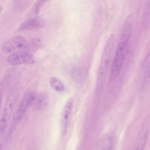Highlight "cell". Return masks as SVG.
<instances>
[{
	"label": "cell",
	"instance_id": "obj_12",
	"mask_svg": "<svg viewBox=\"0 0 150 150\" xmlns=\"http://www.w3.org/2000/svg\"><path fill=\"white\" fill-rule=\"evenodd\" d=\"M41 45V41L38 38H33L29 41L28 44L25 52L32 55L38 50Z\"/></svg>",
	"mask_w": 150,
	"mask_h": 150
},
{
	"label": "cell",
	"instance_id": "obj_7",
	"mask_svg": "<svg viewBox=\"0 0 150 150\" xmlns=\"http://www.w3.org/2000/svg\"><path fill=\"white\" fill-rule=\"evenodd\" d=\"M73 105V100L69 98L65 104L62 109L61 118V133L62 135L66 133Z\"/></svg>",
	"mask_w": 150,
	"mask_h": 150
},
{
	"label": "cell",
	"instance_id": "obj_9",
	"mask_svg": "<svg viewBox=\"0 0 150 150\" xmlns=\"http://www.w3.org/2000/svg\"><path fill=\"white\" fill-rule=\"evenodd\" d=\"M115 136L113 133H108L100 140L98 146L100 150H112L115 143Z\"/></svg>",
	"mask_w": 150,
	"mask_h": 150
},
{
	"label": "cell",
	"instance_id": "obj_10",
	"mask_svg": "<svg viewBox=\"0 0 150 150\" xmlns=\"http://www.w3.org/2000/svg\"><path fill=\"white\" fill-rule=\"evenodd\" d=\"M48 102V96L45 93L36 92L32 105L36 110H40L46 107Z\"/></svg>",
	"mask_w": 150,
	"mask_h": 150
},
{
	"label": "cell",
	"instance_id": "obj_1",
	"mask_svg": "<svg viewBox=\"0 0 150 150\" xmlns=\"http://www.w3.org/2000/svg\"><path fill=\"white\" fill-rule=\"evenodd\" d=\"M132 30L131 22L126 20L122 28L110 69L109 79L110 82L115 79L125 62L128 52Z\"/></svg>",
	"mask_w": 150,
	"mask_h": 150
},
{
	"label": "cell",
	"instance_id": "obj_3",
	"mask_svg": "<svg viewBox=\"0 0 150 150\" xmlns=\"http://www.w3.org/2000/svg\"><path fill=\"white\" fill-rule=\"evenodd\" d=\"M34 97V93L29 92L24 97L14 114L10 125L9 132L11 133L23 118L28 107L32 105Z\"/></svg>",
	"mask_w": 150,
	"mask_h": 150
},
{
	"label": "cell",
	"instance_id": "obj_6",
	"mask_svg": "<svg viewBox=\"0 0 150 150\" xmlns=\"http://www.w3.org/2000/svg\"><path fill=\"white\" fill-rule=\"evenodd\" d=\"M7 61L12 65L25 64H30L34 62L33 55L25 51L11 54L7 58Z\"/></svg>",
	"mask_w": 150,
	"mask_h": 150
},
{
	"label": "cell",
	"instance_id": "obj_16",
	"mask_svg": "<svg viewBox=\"0 0 150 150\" xmlns=\"http://www.w3.org/2000/svg\"><path fill=\"white\" fill-rule=\"evenodd\" d=\"M148 73L147 75V79L148 81L150 82V66L148 71Z\"/></svg>",
	"mask_w": 150,
	"mask_h": 150
},
{
	"label": "cell",
	"instance_id": "obj_11",
	"mask_svg": "<svg viewBox=\"0 0 150 150\" xmlns=\"http://www.w3.org/2000/svg\"><path fill=\"white\" fill-rule=\"evenodd\" d=\"M49 83L51 87L57 92H62L65 91V87L63 83L56 77H50L49 79Z\"/></svg>",
	"mask_w": 150,
	"mask_h": 150
},
{
	"label": "cell",
	"instance_id": "obj_5",
	"mask_svg": "<svg viewBox=\"0 0 150 150\" xmlns=\"http://www.w3.org/2000/svg\"><path fill=\"white\" fill-rule=\"evenodd\" d=\"M16 95L15 90H13L7 98L0 120L1 135L4 133L9 121L15 103Z\"/></svg>",
	"mask_w": 150,
	"mask_h": 150
},
{
	"label": "cell",
	"instance_id": "obj_8",
	"mask_svg": "<svg viewBox=\"0 0 150 150\" xmlns=\"http://www.w3.org/2000/svg\"><path fill=\"white\" fill-rule=\"evenodd\" d=\"M43 20L39 17H35L22 22L18 28L19 31L35 30L39 29L44 26Z\"/></svg>",
	"mask_w": 150,
	"mask_h": 150
},
{
	"label": "cell",
	"instance_id": "obj_2",
	"mask_svg": "<svg viewBox=\"0 0 150 150\" xmlns=\"http://www.w3.org/2000/svg\"><path fill=\"white\" fill-rule=\"evenodd\" d=\"M115 37L111 34L106 42L100 64L98 75L102 78L106 77L109 69L111 67L113 59Z\"/></svg>",
	"mask_w": 150,
	"mask_h": 150
},
{
	"label": "cell",
	"instance_id": "obj_14",
	"mask_svg": "<svg viewBox=\"0 0 150 150\" xmlns=\"http://www.w3.org/2000/svg\"><path fill=\"white\" fill-rule=\"evenodd\" d=\"M148 136V133H146L145 134L141 142L135 150H144L147 139Z\"/></svg>",
	"mask_w": 150,
	"mask_h": 150
},
{
	"label": "cell",
	"instance_id": "obj_13",
	"mask_svg": "<svg viewBox=\"0 0 150 150\" xmlns=\"http://www.w3.org/2000/svg\"><path fill=\"white\" fill-rule=\"evenodd\" d=\"M47 1L38 0L34 4L32 9V11L34 14L38 13L42 7Z\"/></svg>",
	"mask_w": 150,
	"mask_h": 150
},
{
	"label": "cell",
	"instance_id": "obj_15",
	"mask_svg": "<svg viewBox=\"0 0 150 150\" xmlns=\"http://www.w3.org/2000/svg\"><path fill=\"white\" fill-rule=\"evenodd\" d=\"M146 61H150V49L147 54L146 58Z\"/></svg>",
	"mask_w": 150,
	"mask_h": 150
},
{
	"label": "cell",
	"instance_id": "obj_4",
	"mask_svg": "<svg viewBox=\"0 0 150 150\" xmlns=\"http://www.w3.org/2000/svg\"><path fill=\"white\" fill-rule=\"evenodd\" d=\"M29 41L23 37H13L6 41L3 44L4 52L11 54L22 51H25Z\"/></svg>",
	"mask_w": 150,
	"mask_h": 150
}]
</instances>
